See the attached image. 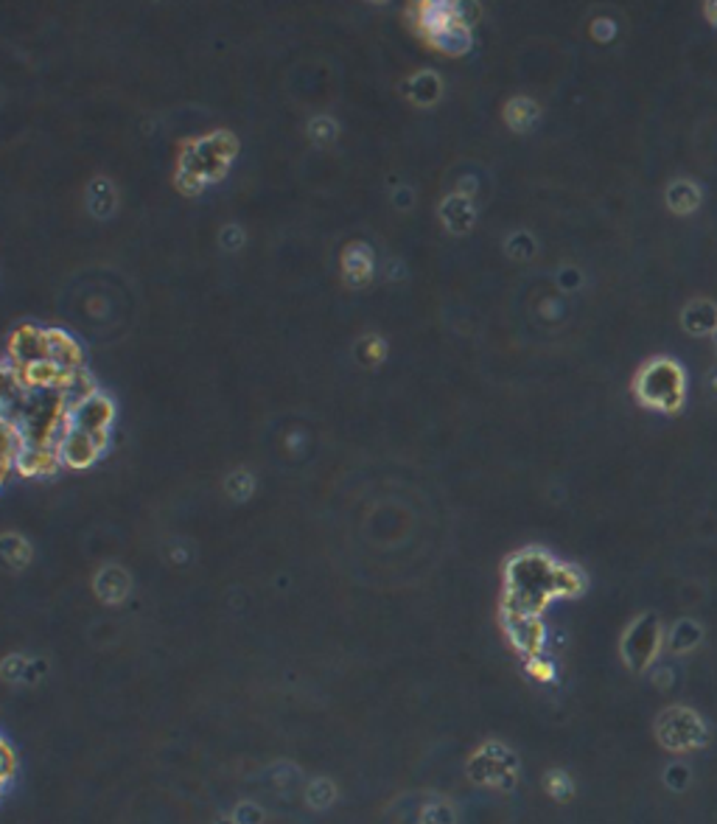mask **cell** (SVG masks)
I'll return each mask as SVG.
<instances>
[{"label":"cell","instance_id":"9","mask_svg":"<svg viewBox=\"0 0 717 824\" xmlns=\"http://www.w3.org/2000/svg\"><path fill=\"white\" fill-rule=\"evenodd\" d=\"M45 359L53 362L59 371H79L82 351L65 331H45Z\"/></svg>","mask_w":717,"mask_h":824},{"label":"cell","instance_id":"30","mask_svg":"<svg viewBox=\"0 0 717 824\" xmlns=\"http://www.w3.org/2000/svg\"><path fill=\"white\" fill-rule=\"evenodd\" d=\"M216 824H236V821H233V819H219V821H216Z\"/></svg>","mask_w":717,"mask_h":824},{"label":"cell","instance_id":"15","mask_svg":"<svg viewBox=\"0 0 717 824\" xmlns=\"http://www.w3.org/2000/svg\"><path fill=\"white\" fill-rule=\"evenodd\" d=\"M441 79L434 76L431 71H423V73H418L412 82H410V99L415 102V104H434L441 99Z\"/></svg>","mask_w":717,"mask_h":824},{"label":"cell","instance_id":"4","mask_svg":"<svg viewBox=\"0 0 717 824\" xmlns=\"http://www.w3.org/2000/svg\"><path fill=\"white\" fill-rule=\"evenodd\" d=\"M104 443H107V435H90V432H79L71 426V432L65 435V441L56 446V451H59L62 466L84 469L102 454Z\"/></svg>","mask_w":717,"mask_h":824},{"label":"cell","instance_id":"26","mask_svg":"<svg viewBox=\"0 0 717 824\" xmlns=\"http://www.w3.org/2000/svg\"><path fill=\"white\" fill-rule=\"evenodd\" d=\"M219 238H222V247H225V250H238V247H241V241H244V233H241V228L228 225V228L219 233Z\"/></svg>","mask_w":717,"mask_h":824},{"label":"cell","instance_id":"17","mask_svg":"<svg viewBox=\"0 0 717 824\" xmlns=\"http://www.w3.org/2000/svg\"><path fill=\"white\" fill-rule=\"evenodd\" d=\"M4 558L12 564V567H25L28 564V558H31V547L20 538V536H15V533H6L4 536Z\"/></svg>","mask_w":717,"mask_h":824},{"label":"cell","instance_id":"19","mask_svg":"<svg viewBox=\"0 0 717 824\" xmlns=\"http://www.w3.org/2000/svg\"><path fill=\"white\" fill-rule=\"evenodd\" d=\"M228 494H230L233 499H247L249 494H253V477H249L247 471L230 474V477H228Z\"/></svg>","mask_w":717,"mask_h":824},{"label":"cell","instance_id":"8","mask_svg":"<svg viewBox=\"0 0 717 824\" xmlns=\"http://www.w3.org/2000/svg\"><path fill=\"white\" fill-rule=\"evenodd\" d=\"M656 645H659L656 625H653V623H639L625 636V659L634 667H644L653 659V654H656Z\"/></svg>","mask_w":717,"mask_h":824},{"label":"cell","instance_id":"21","mask_svg":"<svg viewBox=\"0 0 717 824\" xmlns=\"http://www.w3.org/2000/svg\"><path fill=\"white\" fill-rule=\"evenodd\" d=\"M508 253L516 256V258H529V256L536 253V241L529 238L527 233H513L508 238Z\"/></svg>","mask_w":717,"mask_h":824},{"label":"cell","instance_id":"11","mask_svg":"<svg viewBox=\"0 0 717 824\" xmlns=\"http://www.w3.org/2000/svg\"><path fill=\"white\" fill-rule=\"evenodd\" d=\"M59 451L53 446H28L23 449L20 460H17V469L23 474H48L59 466Z\"/></svg>","mask_w":717,"mask_h":824},{"label":"cell","instance_id":"22","mask_svg":"<svg viewBox=\"0 0 717 824\" xmlns=\"http://www.w3.org/2000/svg\"><path fill=\"white\" fill-rule=\"evenodd\" d=\"M233 821L236 824H264V810L256 802H241L233 810Z\"/></svg>","mask_w":717,"mask_h":824},{"label":"cell","instance_id":"13","mask_svg":"<svg viewBox=\"0 0 717 824\" xmlns=\"http://www.w3.org/2000/svg\"><path fill=\"white\" fill-rule=\"evenodd\" d=\"M431 45H438L441 51H449V53H462L465 48L471 45V34H469V25H462L460 20L441 28V32L429 34Z\"/></svg>","mask_w":717,"mask_h":824},{"label":"cell","instance_id":"23","mask_svg":"<svg viewBox=\"0 0 717 824\" xmlns=\"http://www.w3.org/2000/svg\"><path fill=\"white\" fill-rule=\"evenodd\" d=\"M308 130H311V138H315L317 143H328V141L336 138V124L331 118H315L308 124Z\"/></svg>","mask_w":717,"mask_h":824},{"label":"cell","instance_id":"12","mask_svg":"<svg viewBox=\"0 0 717 824\" xmlns=\"http://www.w3.org/2000/svg\"><path fill=\"white\" fill-rule=\"evenodd\" d=\"M441 217H443V222H446V228L449 230H454V233H465L471 225H474V205H471V199L469 197H460V194H454V197H449L443 205H441Z\"/></svg>","mask_w":717,"mask_h":824},{"label":"cell","instance_id":"20","mask_svg":"<svg viewBox=\"0 0 717 824\" xmlns=\"http://www.w3.org/2000/svg\"><path fill=\"white\" fill-rule=\"evenodd\" d=\"M4 676L9 679V682H25L28 676H31V662L28 659H23V656H9L6 662H4Z\"/></svg>","mask_w":717,"mask_h":824},{"label":"cell","instance_id":"2","mask_svg":"<svg viewBox=\"0 0 717 824\" xmlns=\"http://www.w3.org/2000/svg\"><path fill=\"white\" fill-rule=\"evenodd\" d=\"M233 158H236V141L228 132H216L191 143L182 151L179 160V186L189 194L205 189V182L219 177Z\"/></svg>","mask_w":717,"mask_h":824},{"label":"cell","instance_id":"7","mask_svg":"<svg viewBox=\"0 0 717 824\" xmlns=\"http://www.w3.org/2000/svg\"><path fill=\"white\" fill-rule=\"evenodd\" d=\"M9 362H15L17 368H28L40 359H45V331L34 328V325H20L15 331V337L9 343Z\"/></svg>","mask_w":717,"mask_h":824},{"label":"cell","instance_id":"27","mask_svg":"<svg viewBox=\"0 0 717 824\" xmlns=\"http://www.w3.org/2000/svg\"><path fill=\"white\" fill-rule=\"evenodd\" d=\"M362 348H367V354L362 356V359H370V362H376V359H382L384 356V343H379V340H364L362 343Z\"/></svg>","mask_w":717,"mask_h":824},{"label":"cell","instance_id":"16","mask_svg":"<svg viewBox=\"0 0 717 824\" xmlns=\"http://www.w3.org/2000/svg\"><path fill=\"white\" fill-rule=\"evenodd\" d=\"M538 118V107L533 104V102H527V99H516V102H510L508 104V124L510 127H516V130H527L533 121Z\"/></svg>","mask_w":717,"mask_h":824},{"label":"cell","instance_id":"6","mask_svg":"<svg viewBox=\"0 0 717 824\" xmlns=\"http://www.w3.org/2000/svg\"><path fill=\"white\" fill-rule=\"evenodd\" d=\"M505 628H508L510 639L518 645L521 654L538 656L541 643H544V628H541L538 615H527V612H513V608H505Z\"/></svg>","mask_w":717,"mask_h":824},{"label":"cell","instance_id":"3","mask_svg":"<svg viewBox=\"0 0 717 824\" xmlns=\"http://www.w3.org/2000/svg\"><path fill=\"white\" fill-rule=\"evenodd\" d=\"M469 774L474 777V782L482 785H502L510 788L513 777H516V757L513 751H508L505 746L499 743H488L482 751H477V757L471 760Z\"/></svg>","mask_w":717,"mask_h":824},{"label":"cell","instance_id":"1","mask_svg":"<svg viewBox=\"0 0 717 824\" xmlns=\"http://www.w3.org/2000/svg\"><path fill=\"white\" fill-rule=\"evenodd\" d=\"M557 595V564L541 553H521L508 564V608L538 615Z\"/></svg>","mask_w":717,"mask_h":824},{"label":"cell","instance_id":"24","mask_svg":"<svg viewBox=\"0 0 717 824\" xmlns=\"http://www.w3.org/2000/svg\"><path fill=\"white\" fill-rule=\"evenodd\" d=\"M547 788H549V793L555 800H567L572 793V780L564 771H552L549 780H547Z\"/></svg>","mask_w":717,"mask_h":824},{"label":"cell","instance_id":"29","mask_svg":"<svg viewBox=\"0 0 717 824\" xmlns=\"http://www.w3.org/2000/svg\"><path fill=\"white\" fill-rule=\"evenodd\" d=\"M395 205H398V208H410V205H412V191H410V189L395 191Z\"/></svg>","mask_w":717,"mask_h":824},{"label":"cell","instance_id":"5","mask_svg":"<svg viewBox=\"0 0 717 824\" xmlns=\"http://www.w3.org/2000/svg\"><path fill=\"white\" fill-rule=\"evenodd\" d=\"M68 421L73 430L79 432H90V435H107L110 423H112V404L104 399V395H90L82 404H76L73 410H68Z\"/></svg>","mask_w":717,"mask_h":824},{"label":"cell","instance_id":"10","mask_svg":"<svg viewBox=\"0 0 717 824\" xmlns=\"http://www.w3.org/2000/svg\"><path fill=\"white\" fill-rule=\"evenodd\" d=\"M130 589H132V581L121 567H104L96 577V595L104 603H121L130 595Z\"/></svg>","mask_w":717,"mask_h":824},{"label":"cell","instance_id":"25","mask_svg":"<svg viewBox=\"0 0 717 824\" xmlns=\"http://www.w3.org/2000/svg\"><path fill=\"white\" fill-rule=\"evenodd\" d=\"M423 824H454V813L449 805H431L426 813H423Z\"/></svg>","mask_w":717,"mask_h":824},{"label":"cell","instance_id":"18","mask_svg":"<svg viewBox=\"0 0 717 824\" xmlns=\"http://www.w3.org/2000/svg\"><path fill=\"white\" fill-rule=\"evenodd\" d=\"M305 800H308V805L311 808H328L334 800H336V788H334V782L331 780H315L308 785V790H305Z\"/></svg>","mask_w":717,"mask_h":824},{"label":"cell","instance_id":"28","mask_svg":"<svg viewBox=\"0 0 717 824\" xmlns=\"http://www.w3.org/2000/svg\"><path fill=\"white\" fill-rule=\"evenodd\" d=\"M12 774H15V751L9 743H4V780L12 782Z\"/></svg>","mask_w":717,"mask_h":824},{"label":"cell","instance_id":"14","mask_svg":"<svg viewBox=\"0 0 717 824\" xmlns=\"http://www.w3.org/2000/svg\"><path fill=\"white\" fill-rule=\"evenodd\" d=\"M373 272V256L364 244H354L345 253V278L351 284H364Z\"/></svg>","mask_w":717,"mask_h":824}]
</instances>
